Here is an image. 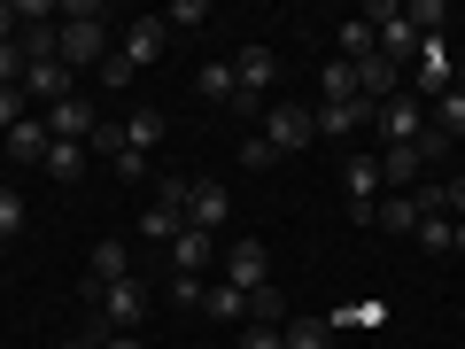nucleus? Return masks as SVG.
<instances>
[{
    "mask_svg": "<svg viewBox=\"0 0 465 349\" xmlns=\"http://www.w3.org/2000/svg\"><path fill=\"white\" fill-rule=\"evenodd\" d=\"M63 70H85V63H109V24H101L94 0H70L63 8Z\"/></svg>",
    "mask_w": 465,
    "mask_h": 349,
    "instance_id": "obj_1",
    "label": "nucleus"
},
{
    "mask_svg": "<svg viewBox=\"0 0 465 349\" xmlns=\"http://www.w3.org/2000/svg\"><path fill=\"white\" fill-rule=\"evenodd\" d=\"M140 318H148V280H116L101 287V334H140Z\"/></svg>",
    "mask_w": 465,
    "mask_h": 349,
    "instance_id": "obj_2",
    "label": "nucleus"
},
{
    "mask_svg": "<svg viewBox=\"0 0 465 349\" xmlns=\"http://www.w3.org/2000/svg\"><path fill=\"white\" fill-rule=\"evenodd\" d=\"M264 140H272V155H295V148L318 140V125H311V109H295V101H272L264 109Z\"/></svg>",
    "mask_w": 465,
    "mask_h": 349,
    "instance_id": "obj_3",
    "label": "nucleus"
},
{
    "mask_svg": "<svg viewBox=\"0 0 465 349\" xmlns=\"http://www.w3.org/2000/svg\"><path fill=\"white\" fill-rule=\"evenodd\" d=\"M225 287H241V295L272 287V256H264V241H256V233H241V241L225 249Z\"/></svg>",
    "mask_w": 465,
    "mask_h": 349,
    "instance_id": "obj_4",
    "label": "nucleus"
},
{
    "mask_svg": "<svg viewBox=\"0 0 465 349\" xmlns=\"http://www.w3.org/2000/svg\"><path fill=\"white\" fill-rule=\"evenodd\" d=\"M163 47H171V24L163 16H133V24H124V39H116V55H124L133 70H148Z\"/></svg>",
    "mask_w": 465,
    "mask_h": 349,
    "instance_id": "obj_5",
    "label": "nucleus"
},
{
    "mask_svg": "<svg viewBox=\"0 0 465 349\" xmlns=\"http://www.w3.org/2000/svg\"><path fill=\"white\" fill-rule=\"evenodd\" d=\"M186 225H194V233H210V241H217V233L232 225V194H225L217 179H194V202H186Z\"/></svg>",
    "mask_w": 465,
    "mask_h": 349,
    "instance_id": "obj_6",
    "label": "nucleus"
},
{
    "mask_svg": "<svg viewBox=\"0 0 465 349\" xmlns=\"http://www.w3.org/2000/svg\"><path fill=\"white\" fill-rule=\"evenodd\" d=\"M372 116H381L372 101H318V109H311V125H318L326 140H357V133L372 125Z\"/></svg>",
    "mask_w": 465,
    "mask_h": 349,
    "instance_id": "obj_7",
    "label": "nucleus"
},
{
    "mask_svg": "<svg viewBox=\"0 0 465 349\" xmlns=\"http://www.w3.org/2000/svg\"><path fill=\"white\" fill-rule=\"evenodd\" d=\"M372 125H381V140H388V148H411V140L427 133V116H419V101H411V94L381 101V116H372Z\"/></svg>",
    "mask_w": 465,
    "mask_h": 349,
    "instance_id": "obj_8",
    "label": "nucleus"
},
{
    "mask_svg": "<svg viewBox=\"0 0 465 349\" xmlns=\"http://www.w3.org/2000/svg\"><path fill=\"white\" fill-rule=\"evenodd\" d=\"M24 94H32V101H47V109H54V101L85 94V85H78V70H63V63H32V70H24Z\"/></svg>",
    "mask_w": 465,
    "mask_h": 349,
    "instance_id": "obj_9",
    "label": "nucleus"
},
{
    "mask_svg": "<svg viewBox=\"0 0 465 349\" xmlns=\"http://www.w3.org/2000/svg\"><path fill=\"white\" fill-rule=\"evenodd\" d=\"M419 171H427V148H419V140H411V148H381V186H388V194H411Z\"/></svg>",
    "mask_w": 465,
    "mask_h": 349,
    "instance_id": "obj_10",
    "label": "nucleus"
},
{
    "mask_svg": "<svg viewBox=\"0 0 465 349\" xmlns=\"http://www.w3.org/2000/svg\"><path fill=\"white\" fill-rule=\"evenodd\" d=\"M272 78H280V55H272V47H241V55H232V85H241V94L264 101Z\"/></svg>",
    "mask_w": 465,
    "mask_h": 349,
    "instance_id": "obj_11",
    "label": "nucleus"
},
{
    "mask_svg": "<svg viewBox=\"0 0 465 349\" xmlns=\"http://www.w3.org/2000/svg\"><path fill=\"white\" fill-rule=\"evenodd\" d=\"M450 85H458V63H450V47H442V39H419V94L442 101Z\"/></svg>",
    "mask_w": 465,
    "mask_h": 349,
    "instance_id": "obj_12",
    "label": "nucleus"
},
{
    "mask_svg": "<svg viewBox=\"0 0 465 349\" xmlns=\"http://www.w3.org/2000/svg\"><path fill=\"white\" fill-rule=\"evenodd\" d=\"M94 125H101V109H94L85 94H70V101H54V109H47V133H54V140H85Z\"/></svg>",
    "mask_w": 465,
    "mask_h": 349,
    "instance_id": "obj_13",
    "label": "nucleus"
},
{
    "mask_svg": "<svg viewBox=\"0 0 465 349\" xmlns=\"http://www.w3.org/2000/svg\"><path fill=\"white\" fill-rule=\"evenodd\" d=\"M171 264H179L186 280H202V272L217 264V241H210V233H194V225H186V233H171Z\"/></svg>",
    "mask_w": 465,
    "mask_h": 349,
    "instance_id": "obj_14",
    "label": "nucleus"
},
{
    "mask_svg": "<svg viewBox=\"0 0 465 349\" xmlns=\"http://www.w3.org/2000/svg\"><path fill=\"white\" fill-rule=\"evenodd\" d=\"M54 133H47V116H24L16 133H8V164H47Z\"/></svg>",
    "mask_w": 465,
    "mask_h": 349,
    "instance_id": "obj_15",
    "label": "nucleus"
},
{
    "mask_svg": "<svg viewBox=\"0 0 465 349\" xmlns=\"http://www.w3.org/2000/svg\"><path fill=\"white\" fill-rule=\"evenodd\" d=\"M163 133H171V125H163V109H133V116H124V148H133V155L163 148Z\"/></svg>",
    "mask_w": 465,
    "mask_h": 349,
    "instance_id": "obj_16",
    "label": "nucleus"
},
{
    "mask_svg": "<svg viewBox=\"0 0 465 349\" xmlns=\"http://www.w3.org/2000/svg\"><path fill=\"white\" fill-rule=\"evenodd\" d=\"M202 311H210V318H225V326H249V295H241V287H225V280H217V287H202Z\"/></svg>",
    "mask_w": 465,
    "mask_h": 349,
    "instance_id": "obj_17",
    "label": "nucleus"
},
{
    "mask_svg": "<svg viewBox=\"0 0 465 349\" xmlns=\"http://www.w3.org/2000/svg\"><path fill=\"white\" fill-rule=\"evenodd\" d=\"M116 280H133V256H124V241H101V249H94V295L116 287Z\"/></svg>",
    "mask_w": 465,
    "mask_h": 349,
    "instance_id": "obj_18",
    "label": "nucleus"
},
{
    "mask_svg": "<svg viewBox=\"0 0 465 349\" xmlns=\"http://www.w3.org/2000/svg\"><path fill=\"white\" fill-rule=\"evenodd\" d=\"M39 171H47L54 186H70V179L85 171V140H54V148H47V164H39Z\"/></svg>",
    "mask_w": 465,
    "mask_h": 349,
    "instance_id": "obj_19",
    "label": "nucleus"
},
{
    "mask_svg": "<svg viewBox=\"0 0 465 349\" xmlns=\"http://www.w3.org/2000/svg\"><path fill=\"white\" fill-rule=\"evenodd\" d=\"M365 55H381V32H372L365 16H349V24H341V55H333V63H365Z\"/></svg>",
    "mask_w": 465,
    "mask_h": 349,
    "instance_id": "obj_20",
    "label": "nucleus"
},
{
    "mask_svg": "<svg viewBox=\"0 0 465 349\" xmlns=\"http://www.w3.org/2000/svg\"><path fill=\"white\" fill-rule=\"evenodd\" d=\"M434 133H442L450 148H458V140H465V85H450V94L434 101Z\"/></svg>",
    "mask_w": 465,
    "mask_h": 349,
    "instance_id": "obj_21",
    "label": "nucleus"
},
{
    "mask_svg": "<svg viewBox=\"0 0 465 349\" xmlns=\"http://www.w3.org/2000/svg\"><path fill=\"white\" fill-rule=\"evenodd\" d=\"M280 342L287 349H333V326H326V318H287Z\"/></svg>",
    "mask_w": 465,
    "mask_h": 349,
    "instance_id": "obj_22",
    "label": "nucleus"
},
{
    "mask_svg": "<svg viewBox=\"0 0 465 349\" xmlns=\"http://www.w3.org/2000/svg\"><path fill=\"white\" fill-rule=\"evenodd\" d=\"M403 24H411L419 39H442V24H450V8H442V0H403Z\"/></svg>",
    "mask_w": 465,
    "mask_h": 349,
    "instance_id": "obj_23",
    "label": "nucleus"
},
{
    "mask_svg": "<svg viewBox=\"0 0 465 349\" xmlns=\"http://www.w3.org/2000/svg\"><path fill=\"white\" fill-rule=\"evenodd\" d=\"M372 225H388V233H419V210H411V194H381Z\"/></svg>",
    "mask_w": 465,
    "mask_h": 349,
    "instance_id": "obj_24",
    "label": "nucleus"
},
{
    "mask_svg": "<svg viewBox=\"0 0 465 349\" xmlns=\"http://www.w3.org/2000/svg\"><path fill=\"white\" fill-rule=\"evenodd\" d=\"M318 101H365V94H357V70H349V63H326V78H318Z\"/></svg>",
    "mask_w": 465,
    "mask_h": 349,
    "instance_id": "obj_25",
    "label": "nucleus"
},
{
    "mask_svg": "<svg viewBox=\"0 0 465 349\" xmlns=\"http://www.w3.org/2000/svg\"><path fill=\"white\" fill-rule=\"evenodd\" d=\"M249 326H287V303H280V287H256V295H249Z\"/></svg>",
    "mask_w": 465,
    "mask_h": 349,
    "instance_id": "obj_26",
    "label": "nucleus"
},
{
    "mask_svg": "<svg viewBox=\"0 0 465 349\" xmlns=\"http://www.w3.org/2000/svg\"><path fill=\"white\" fill-rule=\"evenodd\" d=\"M140 233H148V241H163V249H171V233H186V217L155 202V210H140Z\"/></svg>",
    "mask_w": 465,
    "mask_h": 349,
    "instance_id": "obj_27",
    "label": "nucleus"
},
{
    "mask_svg": "<svg viewBox=\"0 0 465 349\" xmlns=\"http://www.w3.org/2000/svg\"><path fill=\"white\" fill-rule=\"evenodd\" d=\"M24 116H32V94H24V85H0V140L16 133Z\"/></svg>",
    "mask_w": 465,
    "mask_h": 349,
    "instance_id": "obj_28",
    "label": "nucleus"
},
{
    "mask_svg": "<svg viewBox=\"0 0 465 349\" xmlns=\"http://www.w3.org/2000/svg\"><path fill=\"white\" fill-rule=\"evenodd\" d=\"M24 210H32V202H24L16 186H0V241H16V233H24Z\"/></svg>",
    "mask_w": 465,
    "mask_h": 349,
    "instance_id": "obj_29",
    "label": "nucleus"
},
{
    "mask_svg": "<svg viewBox=\"0 0 465 349\" xmlns=\"http://www.w3.org/2000/svg\"><path fill=\"white\" fill-rule=\"evenodd\" d=\"M202 101H232V63H202Z\"/></svg>",
    "mask_w": 465,
    "mask_h": 349,
    "instance_id": "obj_30",
    "label": "nucleus"
},
{
    "mask_svg": "<svg viewBox=\"0 0 465 349\" xmlns=\"http://www.w3.org/2000/svg\"><path fill=\"white\" fill-rule=\"evenodd\" d=\"M163 24H171V32H202V24H210V0H179Z\"/></svg>",
    "mask_w": 465,
    "mask_h": 349,
    "instance_id": "obj_31",
    "label": "nucleus"
},
{
    "mask_svg": "<svg viewBox=\"0 0 465 349\" xmlns=\"http://www.w3.org/2000/svg\"><path fill=\"white\" fill-rule=\"evenodd\" d=\"M85 148H109V155H124V116H101L94 133H85Z\"/></svg>",
    "mask_w": 465,
    "mask_h": 349,
    "instance_id": "obj_32",
    "label": "nucleus"
},
{
    "mask_svg": "<svg viewBox=\"0 0 465 349\" xmlns=\"http://www.w3.org/2000/svg\"><path fill=\"white\" fill-rule=\"evenodd\" d=\"M272 164H280V155H272V140H264V133L241 140V171H272Z\"/></svg>",
    "mask_w": 465,
    "mask_h": 349,
    "instance_id": "obj_33",
    "label": "nucleus"
},
{
    "mask_svg": "<svg viewBox=\"0 0 465 349\" xmlns=\"http://www.w3.org/2000/svg\"><path fill=\"white\" fill-rule=\"evenodd\" d=\"M155 202H163V210H179V217H186V202H194V179H179V171H171V179L155 186Z\"/></svg>",
    "mask_w": 465,
    "mask_h": 349,
    "instance_id": "obj_34",
    "label": "nucleus"
},
{
    "mask_svg": "<svg viewBox=\"0 0 465 349\" xmlns=\"http://www.w3.org/2000/svg\"><path fill=\"white\" fill-rule=\"evenodd\" d=\"M450 233H458V217H419V241L427 249H450Z\"/></svg>",
    "mask_w": 465,
    "mask_h": 349,
    "instance_id": "obj_35",
    "label": "nucleus"
},
{
    "mask_svg": "<svg viewBox=\"0 0 465 349\" xmlns=\"http://www.w3.org/2000/svg\"><path fill=\"white\" fill-rule=\"evenodd\" d=\"M241 349H287L280 326H241Z\"/></svg>",
    "mask_w": 465,
    "mask_h": 349,
    "instance_id": "obj_36",
    "label": "nucleus"
},
{
    "mask_svg": "<svg viewBox=\"0 0 465 349\" xmlns=\"http://www.w3.org/2000/svg\"><path fill=\"white\" fill-rule=\"evenodd\" d=\"M101 85H109V94H116V85H133V63H124V55H109V63H101Z\"/></svg>",
    "mask_w": 465,
    "mask_h": 349,
    "instance_id": "obj_37",
    "label": "nucleus"
},
{
    "mask_svg": "<svg viewBox=\"0 0 465 349\" xmlns=\"http://www.w3.org/2000/svg\"><path fill=\"white\" fill-rule=\"evenodd\" d=\"M0 85H24V55L16 47H0Z\"/></svg>",
    "mask_w": 465,
    "mask_h": 349,
    "instance_id": "obj_38",
    "label": "nucleus"
},
{
    "mask_svg": "<svg viewBox=\"0 0 465 349\" xmlns=\"http://www.w3.org/2000/svg\"><path fill=\"white\" fill-rule=\"evenodd\" d=\"M16 24H24V16H16V0H0V47H16Z\"/></svg>",
    "mask_w": 465,
    "mask_h": 349,
    "instance_id": "obj_39",
    "label": "nucleus"
},
{
    "mask_svg": "<svg viewBox=\"0 0 465 349\" xmlns=\"http://www.w3.org/2000/svg\"><path fill=\"white\" fill-rule=\"evenodd\" d=\"M450 217H458V225H465V171H458V179H450Z\"/></svg>",
    "mask_w": 465,
    "mask_h": 349,
    "instance_id": "obj_40",
    "label": "nucleus"
},
{
    "mask_svg": "<svg viewBox=\"0 0 465 349\" xmlns=\"http://www.w3.org/2000/svg\"><path fill=\"white\" fill-rule=\"evenodd\" d=\"M101 349H148L140 334H101Z\"/></svg>",
    "mask_w": 465,
    "mask_h": 349,
    "instance_id": "obj_41",
    "label": "nucleus"
},
{
    "mask_svg": "<svg viewBox=\"0 0 465 349\" xmlns=\"http://www.w3.org/2000/svg\"><path fill=\"white\" fill-rule=\"evenodd\" d=\"M0 171H8V140H0Z\"/></svg>",
    "mask_w": 465,
    "mask_h": 349,
    "instance_id": "obj_42",
    "label": "nucleus"
},
{
    "mask_svg": "<svg viewBox=\"0 0 465 349\" xmlns=\"http://www.w3.org/2000/svg\"><path fill=\"white\" fill-rule=\"evenodd\" d=\"M458 155H465V140H458Z\"/></svg>",
    "mask_w": 465,
    "mask_h": 349,
    "instance_id": "obj_43",
    "label": "nucleus"
}]
</instances>
